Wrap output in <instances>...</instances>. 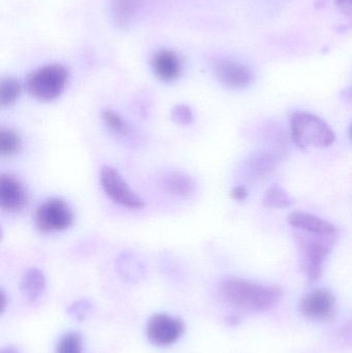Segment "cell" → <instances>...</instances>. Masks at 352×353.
Here are the masks:
<instances>
[{
	"label": "cell",
	"mask_w": 352,
	"mask_h": 353,
	"mask_svg": "<svg viewBox=\"0 0 352 353\" xmlns=\"http://www.w3.org/2000/svg\"><path fill=\"white\" fill-rule=\"evenodd\" d=\"M0 300H1V303H0V306H1V312H3L4 308H6V303H8V301H6V294H4L3 290H1V294H0Z\"/></svg>",
	"instance_id": "cell-26"
},
{
	"label": "cell",
	"mask_w": 352,
	"mask_h": 353,
	"mask_svg": "<svg viewBox=\"0 0 352 353\" xmlns=\"http://www.w3.org/2000/svg\"><path fill=\"white\" fill-rule=\"evenodd\" d=\"M336 4L343 14L352 17V0H336Z\"/></svg>",
	"instance_id": "cell-25"
},
{
	"label": "cell",
	"mask_w": 352,
	"mask_h": 353,
	"mask_svg": "<svg viewBox=\"0 0 352 353\" xmlns=\"http://www.w3.org/2000/svg\"><path fill=\"white\" fill-rule=\"evenodd\" d=\"M99 181L103 192L117 205L130 210L143 209L145 207L144 199L130 188L125 179L115 168L110 165L101 168Z\"/></svg>",
	"instance_id": "cell-6"
},
{
	"label": "cell",
	"mask_w": 352,
	"mask_h": 353,
	"mask_svg": "<svg viewBox=\"0 0 352 353\" xmlns=\"http://www.w3.org/2000/svg\"><path fill=\"white\" fill-rule=\"evenodd\" d=\"M33 222L37 230L43 234L63 232L74 222V214L65 201L51 197L35 209Z\"/></svg>",
	"instance_id": "cell-5"
},
{
	"label": "cell",
	"mask_w": 352,
	"mask_h": 353,
	"mask_svg": "<svg viewBox=\"0 0 352 353\" xmlns=\"http://www.w3.org/2000/svg\"><path fill=\"white\" fill-rule=\"evenodd\" d=\"M221 300L234 308L266 311L278 304L282 292L277 286L265 285L240 278L223 280L218 286Z\"/></svg>",
	"instance_id": "cell-1"
},
{
	"label": "cell",
	"mask_w": 352,
	"mask_h": 353,
	"mask_svg": "<svg viewBox=\"0 0 352 353\" xmlns=\"http://www.w3.org/2000/svg\"><path fill=\"white\" fill-rule=\"evenodd\" d=\"M300 307L302 313L308 319L327 321L334 316L336 301L330 290L320 288L306 294L302 299Z\"/></svg>",
	"instance_id": "cell-8"
},
{
	"label": "cell",
	"mask_w": 352,
	"mask_h": 353,
	"mask_svg": "<svg viewBox=\"0 0 352 353\" xmlns=\"http://www.w3.org/2000/svg\"><path fill=\"white\" fill-rule=\"evenodd\" d=\"M347 97L352 101V88L349 89V92H347Z\"/></svg>",
	"instance_id": "cell-27"
},
{
	"label": "cell",
	"mask_w": 352,
	"mask_h": 353,
	"mask_svg": "<svg viewBox=\"0 0 352 353\" xmlns=\"http://www.w3.org/2000/svg\"><path fill=\"white\" fill-rule=\"evenodd\" d=\"M92 309V304L87 300H81L70 306V314L79 321H83Z\"/></svg>",
	"instance_id": "cell-23"
},
{
	"label": "cell",
	"mask_w": 352,
	"mask_h": 353,
	"mask_svg": "<svg viewBox=\"0 0 352 353\" xmlns=\"http://www.w3.org/2000/svg\"><path fill=\"white\" fill-rule=\"evenodd\" d=\"M287 221L299 232L322 236H338V230L334 224L313 214L293 212L287 217Z\"/></svg>",
	"instance_id": "cell-10"
},
{
	"label": "cell",
	"mask_w": 352,
	"mask_h": 353,
	"mask_svg": "<svg viewBox=\"0 0 352 353\" xmlns=\"http://www.w3.org/2000/svg\"><path fill=\"white\" fill-rule=\"evenodd\" d=\"M161 184L169 194L181 197L191 196L196 188L194 179L182 172H169L165 174L161 178Z\"/></svg>",
	"instance_id": "cell-13"
},
{
	"label": "cell",
	"mask_w": 352,
	"mask_h": 353,
	"mask_svg": "<svg viewBox=\"0 0 352 353\" xmlns=\"http://www.w3.org/2000/svg\"><path fill=\"white\" fill-rule=\"evenodd\" d=\"M21 94V85L16 79L3 78L0 82V105L10 107L16 103Z\"/></svg>",
	"instance_id": "cell-18"
},
{
	"label": "cell",
	"mask_w": 352,
	"mask_h": 353,
	"mask_svg": "<svg viewBox=\"0 0 352 353\" xmlns=\"http://www.w3.org/2000/svg\"><path fill=\"white\" fill-rule=\"evenodd\" d=\"M293 203L291 195L279 185H274L267 189L262 199V203L267 208H272V209H283V208L289 207Z\"/></svg>",
	"instance_id": "cell-16"
},
{
	"label": "cell",
	"mask_w": 352,
	"mask_h": 353,
	"mask_svg": "<svg viewBox=\"0 0 352 353\" xmlns=\"http://www.w3.org/2000/svg\"><path fill=\"white\" fill-rule=\"evenodd\" d=\"M47 279L45 274L37 268H29L21 279V292L29 302H35L45 292Z\"/></svg>",
	"instance_id": "cell-14"
},
{
	"label": "cell",
	"mask_w": 352,
	"mask_h": 353,
	"mask_svg": "<svg viewBox=\"0 0 352 353\" xmlns=\"http://www.w3.org/2000/svg\"><path fill=\"white\" fill-rule=\"evenodd\" d=\"M68 72L60 64H49L33 72L27 79V90L39 101H55L65 90Z\"/></svg>",
	"instance_id": "cell-4"
},
{
	"label": "cell",
	"mask_w": 352,
	"mask_h": 353,
	"mask_svg": "<svg viewBox=\"0 0 352 353\" xmlns=\"http://www.w3.org/2000/svg\"><path fill=\"white\" fill-rule=\"evenodd\" d=\"M231 195L235 201H243L247 199L248 193L245 187L237 186L231 190Z\"/></svg>",
	"instance_id": "cell-24"
},
{
	"label": "cell",
	"mask_w": 352,
	"mask_h": 353,
	"mask_svg": "<svg viewBox=\"0 0 352 353\" xmlns=\"http://www.w3.org/2000/svg\"><path fill=\"white\" fill-rule=\"evenodd\" d=\"M101 119L105 125L114 134L126 136L130 132V126L125 120L111 109H103L101 111Z\"/></svg>",
	"instance_id": "cell-20"
},
{
	"label": "cell",
	"mask_w": 352,
	"mask_h": 353,
	"mask_svg": "<svg viewBox=\"0 0 352 353\" xmlns=\"http://www.w3.org/2000/svg\"><path fill=\"white\" fill-rule=\"evenodd\" d=\"M291 132L293 142L298 147L308 148H327L335 142L334 132L322 118L308 113L295 112L291 114Z\"/></svg>",
	"instance_id": "cell-2"
},
{
	"label": "cell",
	"mask_w": 352,
	"mask_h": 353,
	"mask_svg": "<svg viewBox=\"0 0 352 353\" xmlns=\"http://www.w3.org/2000/svg\"><path fill=\"white\" fill-rule=\"evenodd\" d=\"M152 68L155 76L163 82H173L181 76V61L177 54L169 50H161L155 54Z\"/></svg>",
	"instance_id": "cell-12"
},
{
	"label": "cell",
	"mask_w": 352,
	"mask_h": 353,
	"mask_svg": "<svg viewBox=\"0 0 352 353\" xmlns=\"http://www.w3.org/2000/svg\"><path fill=\"white\" fill-rule=\"evenodd\" d=\"M349 136H351V139L352 141V124L351 125V128H349Z\"/></svg>",
	"instance_id": "cell-29"
},
{
	"label": "cell",
	"mask_w": 352,
	"mask_h": 353,
	"mask_svg": "<svg viewBox=\"0 0 352 353\" xmlns=\"http://www.w3.org/2000/svg\"><path fill=\"white\" fill-rule=\"evenodd\" d=\"M171 117L179 125H190L194 121V111L187 105H175L172 110Z\"/></svg>",
	"instance_id": "cell-22"
},
{
	"label": "cell",
	"mask_w": 352,
	"mask_h": 353,
	"mask_svg": "<svg viewBox=\"0 0 352 353\" xmlns=\"http://www.w3.org/2000/svg\"><path fill=\"white\" fill-rule=\"evenodd\" d=\"M82 350V338L78 333L72 332L61 338L56 348V353H83Z\"/></svg>",
	"instance_id": "cell-21"
},
{
	"label": "cell",
	"mask_w": 352,
	"mask_h": 353,
	"mask_svg": "<svg viewBox=\"0 0 352 353\" xmlns=\"http://www.w3.org/2000/svg\"><path fill=\"white\" fill-rule=\"evenodd\" d=\"M278 165V159L273 153H256L250 159V174L256 179L265 178L270 175Z\"/></svg>",
	"instance_id": "cell-15"
},
{
	"label": "cell",
	"mask_w": 352,
	"mask_h": 353,
	"mask_svg": "<svg viewBox=\"0 0 352 353\" xmlns=\"http://www.w3.org/2000/svg\"><path fill=\"white\" fill-rule=\"evenodd\" d=\"M1 353H16L12 350H3V352H1Z\"/></svg>",
	"instance_id": "cell-28"
},
{
	"label": "cell",
	"mask_w": 352,
	"mask_h": 353,
	"mask_svg": "<svg viewBox=\"0 0 352 353\" xmlns=\"http://www.w3.org/2000/svg\"><path fill=\"white\" fill-rule=\"evenodd\" d=\"M138 4V0H114L113 14L116 22L122 26L130 23Z\"/></svg>",
	"instance_id": "cell-19"
},
{
	"label": "cell",
	"mask_w": 352,
	"mask_h": 353,
	"mask_svg": "<svg viewBox=\"0 0 352 353\" xmlns=\"http://www.w3.org/2000/svg\"><path fill=\"white\" fill-rule=\"evenodd\" d=\"M185 325L181 319L167 314H155L147 325V337L156 346H169L183 335Z\"/></svg>",
	"instance_id": "cell-7"
},
{
	"label": "cell",
	"mask_w": 352,
	"mask_h": 353,
	"mask_svg": "<svg viewBox=\"0 0 352 353\" xmlns=\"http://www.w3.org/2000/svg\"><path fill=\"white\" fill-rule=\"evenodd\" d=\"M215 74L221 84L229 89H243L251 84L253 77L249 68L229 60L219 62Z\"/></svg>",
	"instance_id": "cell-11"
},
{
	"label": "cell",
	"mask_w": 352,
	"mask_h": 353,
	"mask_svg": "<svg viewBox=\"0 0 352 353\" xmlns=\"http://www.w3.org/2000/svg\"><path fill=\"white\" fill-rule=\"evenodd\" d=\"M28 191L16 176L2 174L0 176V207L8 213H16L28 203Z\"/></svg>",
	"instance_id": "cell-9"
},
{
	"label": "cell",
	"mask_w": 352,
	"mask_h": 353,
	"mask_svg": "<svg viewBox=\"0 0 352 353\" xmlns=\"http://www.w3.org/2000/svg\"><path fill=\"white\" fill-rule=\"evenodd\" d=\"M336 239L337 236H318L304 232L295 234L301 268L309 281H315L322 276Z\"/></svg>",
	"instance_id": "cell-3"
},
{
	"label": "cell",
	"mask_w": 352,
	"mask_h": 353,
	"mask_svg": "<svg viewBox=\"0 0 352 353\" xmlns=\"http://www.w3.org/2000/svg\"><path fill=\"white\" fill-rule=\"evenodd\" d=\"M22 141L18 132L10 128L0 130V153L2 157H12L20 151Z\"/></svg>",
	"instance_id": "cell-17"
}]
</instances>
